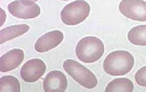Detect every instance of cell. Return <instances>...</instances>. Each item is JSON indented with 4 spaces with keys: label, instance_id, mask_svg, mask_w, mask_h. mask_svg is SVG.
<instances>
[{
    "label": "cell",
    "instance_id": "cell-1",
    "mask_svg": "<svg viewBox=\"0 0 146 92\" xmlns=\"http://www.w3.org/2000/svg\"><path fill=\"white\" fill-rule=\"evenodd\" d=\"M134 66L132 55L125 50L110 53L103 62L104 71L111 76H123L129 73Z\"/></svg>",
    "mask_w": 146,
    "mask_h": 92
},
{
    "label": "cell",
    "instance_id": "cell-2",
    "mask_svg": "<svg viewBox=\"0 0 146 92\" xmlns=\"http://www.w3.org/2000/svg\"><path fill=\"white\" fill-rule=\"evenodd\" d=\"M104 54V44L96 36H85L76 47V56L84 63H94Z\"/></svg>",
    "mask_w": 146,
    "mask_h": 92
},
{
    "label": "cell",
    "instance_id": "cell-3",
    "mask_svg": "<svg viewBox=\"0 0 146 92\" xmlns=\"http://www.w3.org/2000/svg\"><path fill=\"white\" fill-rule=\"evenodd\" d=\"M63 68L77 83L85 89H94L98 84L97 77L93 73L73 59H67L63 63Z\"/></svg>",
    "mask_w": 146,
    "mask_h": 92
},
{
    "label": "cell",
    "instance_id": "cell-4",
    "mask_svg": "<svg viewBox=\"0 0 146 92\" xmlns=\"http://www.w3.org/2000/svg\"><path fill=\"white\" fill-rule=\"evenodd\" d=\"M90 7L84 0H77L68 4L61 10V21L68 26H75L83 22L90 15Z\"/></svg>",
    "mask_w": 146,
    "mask_h": 92
},
{
    "label": "cell",
    "instance_id": "cell-5",
    "mask_svg": "<svg viewBox=\"0 0 146 92\" xmlns=\"http://www.w3.org/2000/svg\"><path fill=\"white\" fill-rule=\"evenodd\" d=\"M119 10L123 16L135 21H146V2L143 0H122Z\"/></svg>",
    "mask_w": 146,
    "mask_h": 92
},
{
    "label": "cell",
    "instance_id": "cell-6",
    "mask_svg": "<svg viewBox=\"0 0 146 92\" xmlns=\"http://www.w3.org/2000/svg\"><path fill=\"white\" fill-rule=\"evenodd\" d=\"M46 68H47L46 64L41 59H29L22 66L20 76L25 82L32 83V82L38 81L44 75Z\"/></svg>",
    "mask_w": 146,
    "mask_h": 92
},
{
    "label": "cell",
    "instance_id": "cell-7",
    "mask_svg": "<svg viewBox=\"0 0 146 92\" xmlns=\"http://www.w3.org/2000/svg\"><path fill=\"white\" fill-rule=\"evenodd\" d=\"M8 11L13 17L22 19H30L39 16L40 7L36 4H27L21 0L13 1L8 5Z\"/></svg>",
    "mask_w": 146,
    "mask_h": 92
},
{
    "label": "cell",
    "instance_id": "cell-8",
    "mask_svg": "<svg viewBox=\"0 0 146 92\" xmlns=\"http://www.w3.org/2000/svg\"><path fill=\"white\" fill-rule=\"evenodd\" d=\"M68 80L64 73L58 70L50 71L45 77L43 89L46 92H64L67 89Z\"/></svg>",
    "mask_w": 146,
    "mask_h": 92
},
{
    "label": "cell",
    "instance_id": "cell-9",
    "mask_svg": "<svg viewBox=\"0 0 146 92\" xmlns=\"http://www.w3.org/2000/svg\"><path fill=\"white\" fill-rule=\"evenodd\" d=\"M64 38V35L59 30H53L41 36L36 41L35 50L39 53L49 51L50 49L58 47L62 42Z\"/></svg>",
    "mask_w": 146,
    "mask_h": 92
},
{
    "label": "cell",
    "instance_id": "cell-10",
    "mask_svg": "<svg viewBox=\"0 0 146 92\" xmlns=\"http://www.w3.org/2000/svg\"><path fill=\"white\" fill-rule=\"evenodd\" d=\"M24 51L20 48H15L4 54L0 58V71L2 73L11 71L20 66L24 60Z\"/></svg>",
    "mask_w": 146,
    "mask_h": 92
},
{
    "label": "cell",
    "instance_id": "cell-11",
    "mask_svg": "<svg viewBox=\"0 0 146 92\" xmlns=\"http://www.w3.org/2000/svg\"><path fill=\"white\" fill-rule=\"evenodd\" d=\"M29 30V26L26 24L9 26L0 31V44H4L7 41L14 39L17 36L24 35Z\"/></svg>",
    "mask_w": 146,
    "mask_h": 92
},
{
    "label": "cell",
    "instance_id": "cell-12",
    "mask_svg": "<svg viewBox=\"0 0 146 92\" xmlns=\"http://www.w3.org/2000/svg\"><path fill=\"white\" fill-rule=\"evenodd\" d=\"M133 83L129 79L121 77L111 80L107 85L106 92H131L133 91Z\"/></svg>",
    "mask_w": 146,
    "mask_h": 92
},
{
    "label": "cell",
    "instance_id": "cell-13",
    "mask_svg": "<svg viewBox=\"0 0 146 92\" xmlns=\"http://www.w3.org/2000/svg\"><path fill=\"white\" fill-rule=\"evenodd\" d=\"M128 40L136 46H146V25L132 27L128 33Z\"/></svg>",
    "mask_w": 146,
    "mask_h": 92
},
{
    "label": "cell",
    "instance_id": "cell-14",
    "mask_svg": "<svg viewBox=\"0 0 146 92\" xmlns=\"http://www.w3.org/2000/svg\"><path fill=\"white\" fill-rule=\"evenodd\" d=\"M1 92H20V83L13 76H4L0 79Z\"/></svg>",
    "mask_w": 146,
    "mask_h": 92
},
{
    "label": "cell",
    "instance_id": "cell-15",
    "mask_svg": "<svg viewBox=\"0 0 146 92\" xmlns=\"http://www.w3.org/2000/svg\"><path fill=\"white\" fill-rule=\"evenodd\" d=\"M135 81L136 83L141 87L146 88V66L141 68L135 74Z\"/></svg>",
    "mask_w": 146,
    "mask_h": 92
},
{
    "label": "cell",
    "instance_id": "cell-16",
    "mask_svg": "<svg viewBox=\"0 0 146 92\" xmlns=\"http://www.w3.org/2000/svg\"><path fill=\"white\" fill-rule=\"evenodd\" d=\"M21 1H23L24 3H27V4H33L38 1V0H21Z\"/></svg>",
    "mask_w": 146,
    "mask_h": 92
},
{
    "label": "cell",
    "instance_id": "cell-17",
    "mask_svg": "<svg viewBox=\"0 0 146 92\" xmlns=\"http://www.w3.org/2000/svg\"><path fill=\"white\" fill-rule=\"evenodd\" d=\"M61 1H67V0H61Z\"/></svg>",
    "mask_w": 146,
    "mask_h": 92
}]
</instances>
